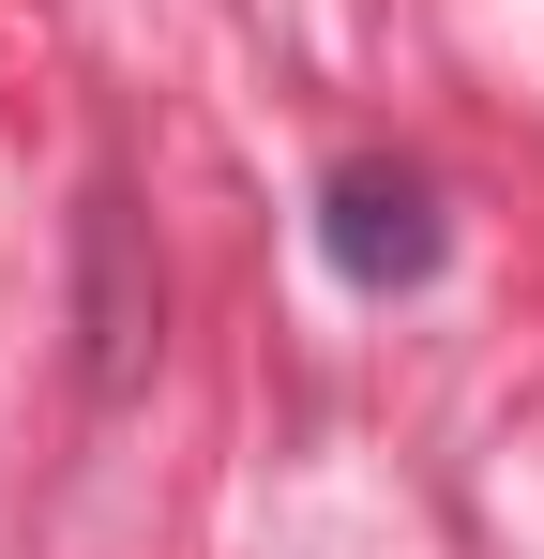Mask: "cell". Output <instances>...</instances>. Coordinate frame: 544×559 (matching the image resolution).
<instances>
[{
	"label": "cell",
	"mask_w": 544,
	"mask_h": 559,
	"mask_svg": "<svg viewBox=\"0 0 544 559\" xmlns=\"http://www.w3.org/2000/svg\"><path fill=\"white\" fill-rule=\"evenodd\" d=\"M318 258H333L348 287H378V302H393V287H424V273L453 258V212H439V182H424V167L348 152V167L318 182Z\"/></svg>",
	"instance_id": "cell-1"
},
{
	"label": "cell",
	"mask_w": 544,
	"mask_h": 559,
	"mask_svg": "<svg viewBox=\"0 0 544 559\" xmlns=\"http://www.w3.org/2000/svg\"><path fill=\"white\" fill-rule=\"evenodd\" d=\"M137 333H152V302L121 287V197H91V378L106 393L137 378Z\"/></svg>",
	"instance_id": "cell-2"
}]
</instances>
